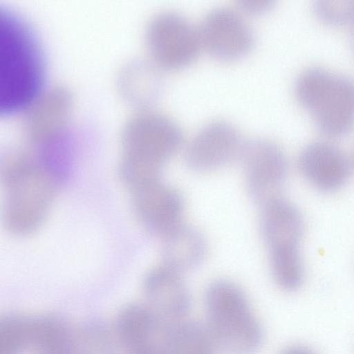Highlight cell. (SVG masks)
Returning <instances> with one entry per match:
<instances>
[{
	"label": "cell",
	"mask_w": 354,
	"mask_h": 354,
	"mask_svg": "<svg viewBox=\"0 0 354 354\" xmlns=\"http://www.w3.org/2000/svg\"><path fill=\"white\" fill-rule=\"evenodd\" d=\"M131 192L133 212L140 223L151 234L162 238L182 224L184 201L174 187L159 180Z\"/></svg>",
	"instance_id": "12"
},
{
	"label": "cell",
	"mask_w": 354,
	"mask_h": 354,
	"mask_svg": "<svg viewBox=\"0 0 354 354\" xmlns=\"http://www.w3.org/2000/svg\"><path fill=\"white\" fill-rule=\"evenodd\" d=\"M199 33L201 44L220 59L243 56L251 49L254 41L252 29L239 14L223 7L207 14Z\"/></svg>",
	"instance_id": "14"
},
{
	"label": "cell",
	"mask_w": 354,
	"mask_h": 354,
	"mask_svg": "<svg viewBox=\"0 0 354 354\" xmlns=\"http://www.w3.org/2000/svg\"><path fill=\"white\" fill-rule=\"evenodd\" d=\"M171 324L148 305L131 304L118 315L117 336L125 354H169Z\"/></svg>",
	"instance_id": "11"
},
{
	"label": "cell",
	"mask_w": 354,
	"mask_h": 354,
	"mask_svg": "<svg viewBox=\"0 0 354 354\" xmlns=\"http://www.w3.org/2000/svg\"><path fill=\"white\" fill-rule=\"evenodd\" d=\"M3 220L15 235L34 233L44 223L62 185L31 149L10 155L2 168Z\"/></svg>",
	"instance_id": "3"
},
{
	"label": "cell",
	"mask_w": 354,
	"mask_h": 354,
	"mask_svg": "<svg viewBox=\"0 0 354 354\" xmlns=\"http://www.w3.org/2000/svg\"><path fill=\"white\" fill-rule=\"evenodd\" d=\"M73 101L61 86L43 90L24 111L22 131L30 145L59 138L69 133Z\"/></svg>",
	"instance_id": "10"
},
{
	"label": "cell",
	"mask_w": 354,
	"mask_h": 354,
	"mask_svg": "<svg viewBox=\"0 0 354 354\" xmlns=\"http://www.w3.org/2000/svg\"><path fill=\"white\" fill-rule=\"evenodd\" d=\"M215 344L207 327L198 322L184 320L171 324L169 354H215Z\"/></svg>",
	"instance_id": "19"
},
{
	"label": "cell",
	"mask_w": 354,
	"mask_h": 354,
	"mask_svg": "<svg viewBox=\"0 0 354 354\" xmlns=\"http://www.w3.org/2000/svg\"><path fill=\"white\" fill-rule=\"evenodd\" d=\"M0 354H74V337L55 318L9 316L0 324Z\"/></svg>",
	"instance_id": "7"
},
{
	"label": "cell",
	"mask_w": 354,
	"mask_h": 354,
	"mask_svg": "<svg viewBox=\"0 0 354 354\" xmlns=\"http://www.w3.org/2000/svg\"><path fill=\"white\" fill-rule=\"evenodd\" d=\"M243 142L231 124L222 120L211 122L189 144L185 153L186 163L196 172L218 169L240 158Z\"/></svg>",
	"instance_id": "13"
},
{
	"label": "cell",
	"mask_w": 354,
	"mask_h": 354,
	"mask_svg": "<svg viewBox=\"0 0 354 354\" xmlns=\"http://www.w3.org/2000/svg\"><path fill=\"white\" fill-rule=\"evenodd\" d=\"M261 207V232L273 277L283 290H296L303 284L305 276L301 254L303 216L293 203L281 196Z\"/></svg>",
	"instance_id": "5"
},
{
	"label": "cell",
	"mask_w": 354,
	"mask_h": 354,
	"mask_svg": "<svg viewBox=\"0 0 354 354\" xmlns=\"http://www.w3.org/2000/svg\"><path fill=\"white\" fill-rule=\"evenodd\" d=\"M206 252L205 237L192 226L180 224L162 237L163 266L180 274L199 267Z\"/></svg>",
	"instance_id": "18"
},
{
	"label": "cell",
	"mask_w": 354,
	"mask_h": 354,
	"mask_svg": "<svg viewBox=\"0 0 354 354\" xmlns=\"http://www.w3.org/2000/svg\"><path fill=\"white\" fill-rule=\"evenodd\" d=\"M108 328L101 322L87 323L74 337V354H118Z\"/></svg>",
	"instance_id": "20"
},
{
	"label": "cell",
	"mask_w": 354,
	"mask_h": 354,
	"mask_svg": "<svg viewBox=\"0 0 354 354\" xmlns=\"http://www.w3.org/2000/svg\"><path fill=\"white\" fill-rule=\"evenodd\" d=\"M281 354H314L308 348L301 346H292L283 350Z\"/></svg>",
	"instance_id": "23"
},
{
	"label": "cell",
	"mask_w": 354,
	"mask_h": 354,
	"mask_svg": "<svg viewBox=\"0 0 354 354\" xmlns=\"http://www.w3.org/2000/svg\"><path fill=\"white\" fill-rule=\"evenodd\" d=\"M240 158L247 190L254 202L263 207L281 197L289 165L280 146L268 139L254 138L243 142Z\"/></svg>",
	"instance_id": "8"
},
{
	"label": "cell",
	"mask_w": 354,
	"mask_h": 354,
	"mask_svg": "<svg viewBox=\"0 0 354 354\" xmlns=\"http://www.w3.org/2000/svg\"><path fill=\"white\" fill-rule=\"evenodd\" d=\"M205 301L215 344L227 354L254 353L262 342V329L240 287L226 279L214 281Z\"/></svg>",
	"instance_id": "4"
},
{
	"label": "cell",
	"mask_w": 354,
	"mask_h": 354,
	"mask_svg": "<svg viewBox=\"0 0 354 354\" xmlns=\"http://www.w3.org/2000/svg\"><path fill=\"white\" fill-rule=\"evenodd\" d=\"M148 48L158 66L178 68L189 64L202 44L199 30L183 15L174 11L156 15L146 30Z\"/></svg>",
	"instance_id": "9"
},
{
	"label": "cell",
	"mask_w": 354,
	"mask_h": 354,
	"mask_svg": "<svg viewBox=\"0 0 354 354\" xmlns=\"http://www.w3.org/2000/svg\"><path fill=\"white\" fill-rule=\"evenodd\" d=\"M316 15L330 24L352 23L354 20V1L319 0L314 3Z\"/></svg>",
	"instance_id": "21"
},
{
	"label": "cell",
	"mask_w": 354,
	"mask_h": 354,
	"mask_svg": "<svg viewBox=\"0 0 354 354\" xmlns=\"http://www.w3.org/2000/svg\"><path fill=\"white\" fill-rule=\"evenodd\" d=\"M298 166L301 176L315 189L324 193L340 190L352 170L347 156L329 142L317 140L301 151Z\"/></svg>",
	"instance_id": "15"
},
{
	"label": "cell",
	"mask_w": 354,
	"mask_h": 354,
	"mask_svg": "<svg viewBox=\"0 0 354 354\" xmlns=\"http://www.w3.org/2000/svg\"><path fill=\"white\" fill-rule=\"evenodd\" d=\"M352 24V46L354 50V20L351 23Z\"/></svg>",
	"instance_id": "24"
},
{
	"label": "cell",
	"mask_w": 354,
	"mask_h": 354,
	"mask_svg": "<svg viewBox=\"0 0 354 354\" xmlns=\"http://www.w3.org/2000/svg\"><path fill=\"white\" fill-rule=\"evenodd\" d=\"M144 292L147 305L167 322L178 321L190 308L189 292L181 274L165 266L147 274Z\"/></svg>",
	"instance_id": "16"
},
{
	"label": "cell",
	"mask_w": 354,
	"mask_h": 354,
	"mask_svg": "<svg viewBox=\"0 0 354 354\" xmlns=\"http://www.w3.org/2000/svg\"><path fill=\"white\" fill-rule=\"evenodd\" d=\"M183 139L180 127L170 118L147 109L133 114L122 131L120 180L131 190L160 180L165 163Z\"/></svg>",
	"instance_id": "2"
},
{
	"label": "cell",
	"mask_w": 354,
	"mask_h": 354,
	"mask_svg": "<svg viewBox=\"0 0 354 354\" xmlns=\"http://www.w3.org/2000/svg\"><path fill=\"white\" fill-rule=\"evenodd\" d=\"M295 92L299 103L312 114L324 134L339 137L354 126V80L318 67L304 70Z\"/></svg>",
	"instance_id": "6"
},
{
	"label": "cell",
	"mask_w": 354,
	"mask_h": 354,
	"mask_svg": "<svg viewBox=\"0 0 354 354\" xmlns=\"http://www.w3.org/2000/svg\"><path fill=\"white\" fill-rule=\"evenodd\" d=\"M43 50L31 27L0 6V112L24 111L43 91Z\"/></svg>",
	"instance_id": "1"
},
{
	"label": "cell",
	"mask_w": 354,
	"mask_h": 354,
	"mask_svg": "<svg viewBox=\"0 0 354 354\" xmlns=\"http://www.w3.org/2000/svg\"><path fill=\"white\" fill-rule=\"evenodd\" d=\"M118 86L127 102L145 110L160 97L163 87L162 76L155 62L134 59L120 69Z\"/></svg>",
	"instance_id": "17"
},
{
	"label": "cell",
	"mask_w": 354,
	"mask_h": 354,
	"mask_svg": "<svg viewBox=\"0 0 354 354\" xmlns=\"http://www.w3.org/2000/svg\"><path fill=\"white\" fill-rule=\"evenodd\" d=\"M273 3L270 0H243L240 1V5L245 12L257 14L269 10Z\"/></svg>",
	"instance_id": "22"
}]
</instances>
